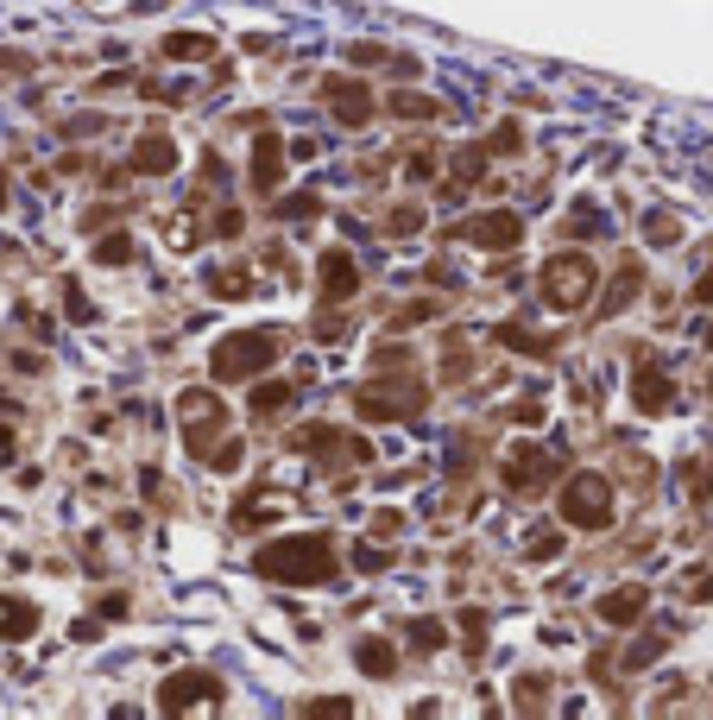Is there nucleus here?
<instances>
[{
	"instance_id": "nucleus-1",
	"label": "nucleus",
	"mask_w": 713,
	"mask_h": 720,
	"mask_svg": "<svg viewBox=\"0 0 713 720\" xmlns=\"http://www.w3.org/2000/svg\"><path fill=\"white\" fill-rule=\"evenodd\" d=\"M252 569L266 582H285V588H323V582H335L341 556H335V537L309 531V537H278V544L252 550Z\"/></svg>"
},
{
	"instance_id": "nucleus-2",
	"label": "nucleus",
	"mask_w": 713,
	"mask_h": 720,
	"mask_svg": "<svg viewBox=\"0 0 713 720\" xmlns=\"http://www.w3.org/2000/svg\"><path fill=\"white\" fill-rule=\"evenodd\" d=\"M278 354H285V329H240V335H221L215 342L209 373H215V386H240L252 373H266Z\"/></svg>"
},
{
	"instance_id": "nucleus-3",
	"label": "nucleus",
	"mask_w": 713,
	"mask_h": 720,
	"mask_svg": "<svg viewBox=\"0 0 713 720\" xmlns=\"http://www.w3.org/2000/svg\"><path fill=\"white\" fill-rule=\"evenodd\" d=\"M556 512H562V525H575V531H606L613 525V481L606 474H575L556 493Z\"/></svg>"
},
{
	"instance_id": "nucleus-4",
	"label": "nucleus",
	"mask_w": 713,
	"mask_h": 720,
	"mask_svg": "<svg viewBox=\"0 0 713 720\" xmlns=\"http://www.w3.org/2000/svg\"><path fill=\"white\" fill-rule=\"evenodd\" d=\"M594 285H600V266L587 254H556L543 266V304L549 310H581L594 297Z\"/></svg>"
},
{
	"instance_id": "nucleus-5",
	"label": "nucleus",
	"mask_w": 713,
	"mask_h": 720,
	"mask_svg": "<svg viewBox=\"0 0 713 720\" xmlns=\"http://www.w3.org/2000/svg\"><path fill=\"white\" fill-rule=\"evenodd\" d=\"M424 405H429V392L417 379H373V386L354 392V411L367 424H398V417H417Z\"/></svg>"
},
{
	"instance_id": "nucleus-6",
	"label": "nucleus",
	"mask_w": 713,
	"mask_h": 720,
	"mask_svg": "<svg viewBox=\"0 0 713 720\" xmlns=\"http://www.w3.org/2000/svg\"><path fill=\"white\" fill-rule=\"evenodd\" d=\"M499 481L518 493V500H531V493H543V487H556V448L512 443V448H505V462H499Z\"/></svg>"
},
{
	"instance_id": "nucleus-7",
	"label": "nucleus",
	"mask_w": 713,
	"mask_h": 720,
	"mask_svg": "<svg viewBox=\"0 0 713 720\" xmlns=\"http://www.w3.org/2000/svg\"><path fill=\"white\" fill-rule=\"evenodd\" d=\"M297 448H304L309 462H323V467L373 462V443H367V436H347V430H335V424H309L304 436H297Z\"/></svg>"
},
{
	"instance_id": "nucleus-8",
	"label": "nucleus",
	"mask_w": 713,
	"mask_h": 720,
	"mask_svg": "<svg viewBox=\"0 0 713 720\" xmlns=\"http://www.w3.org/2000/svg\"><path fill=\"white\" fill-rule=\"evenodd\" d=\"M209 701H221V677L215 670H177L158 689V708L165 714H190V708H209Z\"/></svg>"
},
{
	"instance_id": "nucleus-9",
	"label": "nucleus",
	"mask_w": 713,
	"mask_h": 720,
	"mask_svg": "<svg viewBox=\"0 0 713 720\" xmlns=\"http://www.w3.org/2000/svg\"><path fill=\"white\" fill-rule=\"evenodd\" d=\"M177 411H184V436H190V455H202V448L215 443V430H221V398L202 386H190L184 398H177Z\"/></svg>"
},
{
	"instance_id": "nucleus-10",
	"label": "nucleus",
	"mask_w": 713,
	"mask_h": 720,
	"mask_svg": "<svg viewBox=\"0 0 713 720\" xmlns=\"http://www.w3.org/2000/svg\"><path fill=\"white\" fill-rule=\"evenodd\" d=\"M455 234H462V240H474V247H505V254H512V247L524 240V221L512 209H486V215H467Z\"/></svg>"
},
{
	"instance_id": "nucleus-11",
	"label": "nucleus",
	"mask_w": 713,
	"mask_h": 720,
	"mask_svg": "<svg viewBox=\"0 0 713 720\" xmlns=\"http://www.w3.org/2000/svg\"><path fill=\"white\" fill-rule=\"evenodd\" d=\"M247 177H252V190H259V196H278V190H285V139H278V134H252Z\"/></svg>"
},
{
	"instance_id": "nucleus-12",
	"label": "nucleus",
	"mask_w": 713,
	"mask_h": 720,
	"mask_svg": "<svg viewBox=\"0 0 713 720\" xmlns=\"http://www.w3.org/2000/svg\"><path fill=\"white\" fill-rule=\"evenodd\" d=\"M316 278H323L328 304H347V297L360 292V266H354V254H347V247H328V254L316 259Z\"/></svg>"
},
{
	"instance_id": "nucleus-13",
	"label": "nucleus",
	"mask_w": 713,
	"mask_h": 720,
	"mask_svg": "<svg viewBox=\"0 0 713 720\" xmlns=\"http://www.w3.org/2000/svg\"><path fill=\"white\" fill-rule=\"evenodd\" d=\"M323 96H328V108H335V120H341V127H367V120H373V96L360 89V82L328 77Z\"/></svg>"
},
{
	"instance_id": "nucleus-14",
	"label": "nucleus",
	"mask_w": 713,
	"mask_h": 720,
	"mask_svg": "<svg viewBox=\"0 0 713 720\" xmlns=\"http://www.w3.org/2000/svg\"><path fill=\"white\" fill-rule=\"evenodd\" d=\"M177 165V146H171V134L165 127H152V134H139V146H133V165L127 171L133 177H165Z\"/></svg>"
},
{
	"instance_id": "nucleus-15",
	"label": "nucleus",
	"mask_w": 713,
	"mask_h": 720,
	"mask_svg": "<svg viewBox=\"0 0 713 720\" xmlns=\"http://www.w3.org/2000/svg\"><path fill=\"white\" fill-rule=\"evenodd\" d=\"M486 158H493V146H462V152L448 158V196H462V190H481L486 184Z\"/></svg>"
},
{
	"instance_id": "nucleus-16",
	"label": "nucleus",
	"mask_w": 713,
	"mask_h": 720,
	"mask_svg": "<svg viewBox=\"0 0 713 720\" xmlns=\"http://www.w3.org/2000/svg\"><path fill=\"white\" fill-rule=\"evenodd\" d=\"M632 405L637 411H670L675 405V379L663 367H637L632 373Z\"/></svg>"
},
{
	"instance_id": "nucleus-17",
	"label": "nucleus",
	"mask_w": 713,
	"mask_h": 720,
	"mask_svg": "<svg viewBox=\"0 0 713 720\" xmlns=\"http://www.w3.org/2000/svg\"><path fill=\"white\" fill-rule=\"evenodd\" d=\"M644 606H651V588L625 582V588H613V594H600V620H606V625H632V620H644Z\"/></svg>"
},
{
	"instance_id": "nucleus-18",
	"label": "nucleus",
	"mask_w": 713,
	"mask_h": 720,
	"mask_svg": "<svg viewBox=\"0 0 713 720\" xmlns=\"http://www.w3.org/2000/svg\"><path fill=\"white\" fill-rule=\"evenodd\" d=\"M39 632V606L20 594H0V639H32Z\"/></svg>"
},
{
	"instance_id": "nucleus-19",
	"label": "nucleus",
	"mask_w": 713,
	"mask_h": 720,
	"mask_svg": "<svg viewBox=\"0 0 713 720\" xmlns=\"http://www.w3.org/2000/svg\"><path fill=\"white\" fill-rule=\"evenodd\" d=\"M637 292H644V266H637V259H618V278H613V292H606V316L637 304Z\"/></svg>"
},
{
	"instance_id": "nucleus-20",
	"label": "nucleus",
	"mask_w": 713,
	"mask_h": 720,
	"mask_svg": "<svg viewBox=\"0 0 713 720\" xmlns=\"http://www.w3.org/2000/svg\"><path fill=\"white\" fill-rule=\"evenodd\" d=\"M354 663H360L367 677H392V670H398V651H392V639H360L354 644Z\"/></svg>"
},
{
	"instance_id": "nucleus-21",
	"label": "nucleus",
	"mask_w": 713,
	"mask_h": 720,
	"mask_svg": "<svg viewBox=\"0 0 713 720\" xmlns=\"http://www.w3.org/2000/svg\"><path fill=\"white\" fill-rule=\"evenodd\" d=\"M499 335V348H512V354H531V361H543V354H556V342H549V335H537V329H518V323H512V329H493Z\"/></svg>"
},
{
	"instance_id": "nucleus-22",
	"label": "nucleus",
	"mask_w": 713,
	"mask_h": 720,
	"mask_svg": "<svg viewBox=\"0 0 713 720\" xmlns=\"http://www.w3.org/2000/svg\"><path fill=\"white\" fill-rule=\"evenodd\" d=\"M392 115H398V120H436V115H443V101L417 96V89H398V96H392Z\"/></svg>"
},
{
	"instance_id": "nucleus-23",
	"label": "nucleus",
	"mask_w": 713,
	"mask_h": 720,
	"mask_svg": "<svg viewBox=\"0 0 713 720\" xmlns=\"http://www.w3.org/2000/svg\"><path fill=\"white\" fill-rule=\"evenodd\" d=\"M158 51H165V58H209L215 39H209V32H171V39L158 45Z\"/></svg>"
},
{
	"instance_id": "nucleus-24",
	"label": "nucleus",
	"mask_w": 713,
	"mask_h": 720,
	"mask_svg": "<svg viewBox=\"0 0 713 720\" xmlns=\"http://www.w3.org/2000/svg\"><path fill=\"white\" fill-rule=\"evenodd\" d=\"M209 292H215V297H247V292H252V273H240V266H221V273H209Z\"/></svg>"
},
{
	"instance_id": "nucleus-25",
	"label": "nucleus",
	"mask_w": 713,
	"mask_h": 720,
	"mask_svg": "<svg viewBox=\"0 0 713 720\" xmlns=\"http://www.w3.org/2000/svg\"><path fill=\"white\" fill-rule=\"evenodd\" d=\"M240 455H247V443H240V436H221V443L202 448V462L221 467V474H228V467H240Z\"/></svg>"
},
{
	"instance_id": "nucleus-26",
	"label": "nucleus",
	"mask_w": 713,
	"mask_h": 720,
	"mask_svg": "<svg viewBox=\"0 0 713 720\" xmlns=\"http://www.w3.org/2000/svg\"><path fill=\"white\" fill-rule=\"evenodd\" d=\"M556 550H562L556 525H537V531H531V544H524V556H531V563H549V556H556Z\"/></svg>"
},
{
	"instance_id": "nucleus-27",
	"label": "nucleus",
	"mask_w": 713,
	"mask_h": 720,
	"mask_svg": "<svg viewBox=\"0 0 713 720\" xmlns=\"http://www.w3.org/2000/svg\"><path fill=\"white\" fill-rule=\"evenodd\" d=\"M663 651H670V639H663V632H651V639H637L632 651H625V670H644V663L663 658Z\"/></svg>"
},
{
	"instance_id": "nucleus-28",
	"label": "nucleus",
	"mask_w": 713,
	"mask_h": 720,
	"mask_svg": "<svg viewBox=\"0 0 713 720\" xmlns=\"http://www.w3.org/2000/svg\"><path fill=\"white\" fill-rule=\"evenodd\" d=\"M285 405H290V386H278V379L252 392V411H259V417H271V411H285Z\"/></svg>"
},
{
	"instance_id": "nucleus-29",
	"label": "nucleus",
	"mask_w": 713,
	"mask_h": 720,
	"mask_svg": "<svg viewBox=\"0 0 713 720\" xmlns=\"http://www.w3.org/2000/svg\"><path fill=\"white\" fill-rule=\"evenodd\" d=\"M96 259L101 266H127V259H133V240H127V234H108V240L96 247Z\"/></svg>"
},
{
	"instance_id": "nucleus-30",
	"label": "nucleus",
	"mask_w": 713,
	"mask_h": 720,
	"mask_svg": "<svg viewBox=\"0 0 713 720\" xmlns=\"http://www.w3.org/2000/svg\"><path fill=\"white\" fill-rule=\"evenodd\" d=\"M675 594H682V601H707V594H713V569H689Z\"/></svg>"
},
{
	"instance_id": "nucleus-31",
	"label": "nucleus",
	"mask_w": 713,
	"mask_h": 720,
	"mask_svg": "<svg viewBox=\"0 0 713 720\" xmlns=\"http://www.w3.org/2000/svg\"><path fill=\"white\" fill-rule=\"evenodd\" d=\"M410 644H417V651H443L448 632H443L436 620H417V625H410Z\"/></svg>"
},
{
	"instance_id": "nucleus-32",
	"label": "nucleus",
	"mask_w": 713,
	"mask_h": 720,
	"mask_svg": "<svg viewBox=\"0 0 713 720\" xmlns=\"http://www.w3.org/2000/svg\"><path fill=\"white\" fill-rule=\"evenodd\" d=\"M304 714H309V720H341V714H354V701H347V696H335V701H304Z\"/></svg>"
},
{
	"instance_id": "nucleus-33",
	"label": "nucleus",
	"mask_w": 713,
	"mask_h": 720,
	"mask_svg": "<svg viewBox=\"0 0 713 720\" xmlns=\"http://www.w3.org/2000/svg\"><path fill=\"white\" fill-rule=\"evenodd\" d=\"M486 146H493V152H518V146H524L518 120H499V127H493V139H486Z\"/></svg>"
},
{
	"instance_id": "nucleus-34",
	"label": "nucleus",
	"mask_w": 713,
	"mask_h": 720,
	"mask_svg": "<svg viewBox=\"0 0 713 720\" xmlns=\"http://www.w3.org/2000/svg\"><path fill=\"white\" fill-rule=\"evenodd\" d=\"M386 228H392V234H410V228H424V209H410V203H405V209H392V215H386Z\"/></svg>"
},
{
	"instance_id": "nucleus-35",
	"label": "nucleus",
	"mask_w": 713,
	"mask_h": 720,
	"mask_svg": "<svg viewBox=\"0 0 713 720\" xmlns=\"http://www.w3.org/2000/svg\"><path fill=\"white\" fill-rule=\"evenodd\" d=\"M240 228H247V215H240V209H221V215H215V234H221V240H240Z\"/></svg>"
},
{
	"instance_id": "nucleus-36",
	"label": "nucleus",
	"mask_w": 713,
	"mask_h": 720,
	"mask_svg": "<svg viewBox=\"0 0 713 720\" xmlns=\"http://www.w3.org/2000/svg\"><path fill=\"white\" fill-rule=\"evenodd\" d=\"M651 240L656 247H675L682 234H675V215H651Z\"/></svg>"
},
{
	"instance_id": "nucleus-37",
	"label": "nucleus",
	"mask_w": 713,
	"mask_h": 720,
	"mask_svg": "<svg viewBox=\"0 0 713 720\" xmlns=\"http://www.w3.org/2000/svg\"><path fill=\"white\" fill-rule=\"evenodd\" d=\"M462 632H467V651L486 644V613H462Z\"/></svg>"
},
{
	"instance_id": "nucleus-38",
	"label": "nucleus",
	"mask_w": 713,
	"mask_h": 720,
	"mask_svg": "<svg viewBox=\"0 0 713 720\" xmlns=\"http://www.w3.org/2000/svg\"><path fill=\"white\" fill-rule=\"evenodd\" d=\"M63 304H70V316H77V323H89V297H82L77 285H70V292H63Z\"/></svg>"
},
{
	"instance_id": "nucleus-39",
	"label": "nucleus",
	"mask_w": 713,
	"mask_h": 720,
	"mask_svg": "<svg viewBox=\"0 0 713 720\" xmlns=\"http://www.w3.org/2000/svg\"><path fill=\"white\" fill-rule=\"evenodd\" d=\"M316 209H323V203H316V196H290V203H285V215H316Z\"/></svg>"
},
{
	"instance_id": "nucleus-40",
	"label": "nucleus",
	"mask_w": 713,
	"mask_h": 720,
	"mask_svg": "<svg viewBox=\"0 0 713 720\" xmlns=\"http://www.w3.org/2000/svg\"><path fill=\"white\" fill-rule=\"evenodd\" d=\"M694 304H713V273L701 278V285H694Z\"/></svg>"
},
{
	"instance_id": "nucleus-41",
	"label": "nucleus",
	"mask_w": 713,
	"mask_h": 720,
	"mask_svg": "<svg viewBox=\"0 0 713 720\" xmlns=\"http://www.w3.org/2000/svg\"><path fill=\"white\" fill-rule=\"evenodd\" d=\"M0 462H13V430H0Z\"/></svg>"
},
{
	"instance_id": "nucleus-42",
	"label": "nucleus",
	"mask_w": 713,
	"mask_h": 720,
	"mask_svg": "<svg viewBox=\"0 0 713 720\" xmlns=\"http://www.w3.org/2000/svg\"><path fill=\"white\" fill-rule=\"evenodd\" d=\"M0 203H7V177H0Z\"/></svg>"
}]
</instances>
